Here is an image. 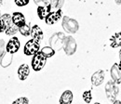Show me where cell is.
I'll return each mask as SVG.
<instances>
[{"mask_svg": "<svg viewBox=\"0 0 121 104\" xmlns=\"http://www.w3.org/2000/svg\"><path fill=\"white\" fill-rule=\"evenodd\" d=\"M17 31H18V27L16 26L15 24H13L10 28L7 29L5 32H6V33H7L8 35H13V34H15L16 33H17Z\"/></svg>", "mask_w": 121, "mask_h": 104, "instance_id": "24", "label": "cell"}, {"mask_svg": "<svg viewBox=\"0 0 121 104\" xmlns=\"http://www.w3.org/2000/svg\"><path fill=\"white\" fill-rule=\"evenodd\" d=\"M61 14H62V12H61L60 9H58L57 11H54V12H50L49 14L48 15V17L45 19L46 23L48 24V25L55 23L56 21H58L61 18Z\"/></svg>", "mask_w": 121, "mask_h": 104, "instance_id": "10", "label": "cell"}, {"mask_svg": "<svg viewBox=\"0 0 121 104\" xmlns=\"http://www.w3.org/2000/svg\"><path fill=\"white\" fill-rule=\"evenodd\" d=\"M12 21L18 28H20L25 24V18L21 12H15L12 15Z\"/></svg>", "mask_w": 121, "mask_h": 104, "instance_id": "12", "label": "cell"}, {"mask_svg": "<svg viewBox=\"0 0 121 104\" xmlns=\"http://www.w3.org/2000/svg\"><path fill=\"white\" fill-rule=\"evenodd\" d=\"M61 25H62V28L65 30V32H67L69 33H75L78 30V22L76 20L70 19L67 16L63 17Z\"/></svg>", "mask_w": 121, "mask_h": 104, "instance_id": "2", "label": "cell"}, {"mask_svg": "<svg viewBox=\"0 0 121 104\" xmlns=\"http://www.w3.org/2000/svg\"><path fill=\"white\" fill-rule=\"evenodd\" d=\"M38 7H46L50 5V0H34Z\"/></svg>", "mask_w": 121, "mask_h": 104, "instance_id": "23", "label": "cell"}, {"mask_svg": "<svg viewBox=\"0 0 121 104\" xmlns=\"http://www.w3.org/2000/svg\"><path fill=\"white\" fill-rule=\"evenodd\" d=\"M94 104H101V103H99V102H95Z\"/></svg>", "mask_w": 121, "mask_h": 104, "instance_id": "33", "label": "cell"}, {"mask_svg": "<svg viewBox=\"0 0 121 104\" xmlns=\"http://www.w3.org/2000/svg\"><path fill=\"white\" fill-rule=\"evenodd\" d=\"M40 52L45 56L47 59L52 57V56L55 54V50H54L51 46H45V47H43Z\"/></svg>", "mask_w": 121, "mask_h": 104, "instance_id": "19", "label": "cell"}, {"mask_svg": "<svg viewBox=\"0 0 121 104\" xmlns=\"http://www.w3.org/2000/svg\"><path fill=\"white\" fill-rule=\"evenodd\" d=\"M12 104H29V100L27 98L25 97H22V98H19L17 99L15 101H13Z\"/></svg>", "mask_w": 121, "mask_h": 104, "instance_id": "25", "label": "cell"}, {"mask_svg": "<svg viewBox=\"0 0 121 104\" xmlns=\"http://www.w3.org/2000/svg\"><path fill=\"white\" fill-rule=\"evenodd\" d=\"M1 17H2V16H1V13H0V18H1Z\"/></svg>", "mask_w": 121, "mask_h": 104, "instance_id": "34", "label": "cell"}, {"mask_svg": "<svg viewBox=\"0 0 121 104\" xmlns=\"http://www.w3.org/2000/svg\"><path fill=\"white\" fill-rule=\"evenodd\" d=\"M31 35H32L33 39L37 42H39L43 39V32L38 25L33 26V28L31 29Z\"/></svg>", "mask_w": 121, "mask_h": 104, "instance_id": "14", "label": "cell"}, {"mask_svg": "<svg viewBox=\"0 0 121 104\" xmlns=\"http://www.w3.org/2000/svg\"><path fill=\"white\" fill-rule=\"evenodd\" d=\"M5 49H6V44L4 40H0V58H2L5 55Z\"/></svg>", "mask_w": 121, "mask_h": 104, "instance_id": "26", "label": "cell"}, {"mask_svg": "<svg viewBox=\"0 0 121 104\" xmlns=\"http://www.w3.org/2000/svg\"><path fill=\"white\" fill-rule=\"evenodd\" d=\"M63 3H64V0H50V6H51V8H58L60 9V8L63 6Z\"/></svg>", "mask_w": 121, "mask_h": 104, "instance_id": "20", "label": "cell"}, {"mask_svg": "<svg viewBox=\"0 0 121 104\" xmlns=\"http://www.w3.org/2000/svg\"><path fill=\"white\" fill-rule=\"evenodd\" d=\"M63 49L66 53V55L70 56L73 55L76 50V42L72 36H65L62 43Z\"/></svg>", "mask_w": 121, "mask_h": 104, "instance_id": "3", "label": "cell"}, {"mask_svg": "<svg viewBox=\"0 0 121 104\" xmlns=\"http://www.w3.org/2000/svg\"><path fill=\"white\" fill-rule=\"evenodd\" d=\"M64 37H65V36H64V34H63V33H58L53 34V35L51 36L50 40H49V43H50V45H51V47H52V48H53V47H55V48L60 49V48H59V46H58V43L62 46Z\"/></svg>", "mask_w": 121, "mask_h": 104, "instance_id": "9", "label": "cell"}, {"mask_svg": "<svg viewBox=\"0 0 121 104\" xmlns=\"http://www.w3.org/2000/svg\"><path fill=\"white\" fill-rule=\"evenodd\" d=\"M118 93H119V88H118L117 85L113 80L112 81H108L106 83L105 94L108 100H110L111 102H114L115 100H117Z\"/></svg>", "mask_w": 121, "mask_h": 104, "instance_id": "1", "label": "cell"}, {"mask_svg": "<svg viewBox=\"0 0 121 104\" xmlns=\"http://www.w3.org/2000/svg\"><path fill=\"white\" fill-rule=\"evenodd\" d=\"M46 62H47V58L41 53V52H37L32 59V67L35 71L38 72L40 70L43 69V67L45 66Z\"/></svg>", "mask_w": 121, "mask_h": 104, "instance_id": "4", "label": "cell"}, {"mask_svg": "<svg viewBox=\"0 0 121 104\" xmlns=\"http://www.w3.org/2000/svg\"><path fill=\"white\" fill-rule=\"evenodd\" d=\"M4 31H6V26H5L4 22L2 21V20H1V18H0V33H2V32H4Z\"/></svg>", "mask_w": 121, "mask_h": 104, "instance_id": "28", "label": "cell"}, {"mask_svg": "<svg viewBox=\"0 0 121 104\" xmlns=\"http://www.w3.org/2000/svg\"><path fill=\"white\" fill-rule=\"evenodd\" d=\"M82 97H83V100H84V101H85L86 103L89 104V103H91V100H92V95H91V90H87V91H85V92L83 93Z\"/></svg>", "mask_w": 121, "mask_h": 104, "instance_id": "22", "label": "cell"}, {"mask_svg": "<svg viewBox=\"0 0 121 104\" xmlns=\"http://www.w3.org/2000/svg\"><path fill=\"white\" fill-rule=\"evenodd\" d=\"M110 74H111V77H112V80L117 84H120L121 83V72L118 68V64L117 63H115L112 67H111V70H110Z\"/></svg>", "mask_w": 121, "mask_h": 104, "instance_id": "7", "label": "cell"}, {"mask_svg": "<svg viewBox=\"0 0 121 104\" xmlns=\"http://www.w3.org/2000/svg\"><path fill=\"white\" fill-rule=\"evenodd\" d=\"M50 9H51V6H46V7H38L37 8V14L40 20H44L48 17V15L50 13Z\"/></svg>", "mask_w": 121, "mask_h": 104, "instance_id": "15", "label": "cell"}, {"mask_svg": "<svg viewBox=\"0 0 121 104\" xmlns=\"http://www.w3.org/2000/svg\"><path fill=\"white\" fill-rule=\"evenodd\" d=\"M20 48V41L18 40L17 37H13L11 38L8 45H6V49H7V52L9 53V54H14L16 53Z\"/></svg>", "mask_w": 121, "mask_h": 104, "instance_id": "6", "label": "cell"}, {"mask_svg": "<svg viewBox=\"0 0 121 104\" xmlns=\"http://www.w3.org/2000/svg\"><path fill=\"white\" fill-rule=\"evenodd\" d=\"M73 93L71 90H65L60 98V104H71L73 101Z\"/></svg>", "mask_w": 121, "mask_h": 104, "instance_id": "13", "label": "cell"}, {"mask_svg": "<svg viewBox=\"0 0 121 104\" xmlns=\"http://www.w3.org/2000/svg\"><path fill=\"white\" fill-rule=\"evenodd\" d=\"M30 0H15V4L19 7H23L26 6L29 3Z\"/></svg>", "mask_w": 121, "mask_h": 104, "instance_id": "27", "label": "cell"}, {"mask_svg": "<svg viewBox=\"0 0 121 104\" xmlns=\"http://www.w3.org/2000/svg\"><path fill=\"white\" fill-rule=\"evenodd\" d=\"M39 50V42L32 39L30 41H28L25 46H24V54L27 56H35Z\"/></svg>", "mask_w": 121, "mask_h": 104, "instance_id": "5", "label": "cell"}, {"mask_svg": "<svg viewBox=\"0 0 121 104\" xmlns=\"http://www.w3.org/2000/svg\"><path fill=\"white\" fill-rule=\"evenodd\" d=\"M1 20H2V21L4 22V24L6 26V30L10 28L14 24L13 21H12V17L9 14H4L1 17Z\"/></svg>", "mask_w": 121, "mask_h": 104, "instance_id": "17", "label": "cell"}, {"mask_svg": "<svg viewBox=\"0 0 121 104\" xmlns=\"http://www.w3.org/2000/svg\"><path fill=\"white\" fill-rule=\"evenodd\" d=\"M104 80V72L103 70H99V71L95 72L91 76V83L95 87L102 85Z\"/></svg>", "mask_w": 121, "mask_h": 104, "instance_id": "8", "label": "cell"}, {"mask_svg": "<svg viewBox=\"0 0 121 104\" xmlns=\"http://www.w3.org/2000/svg\"><path fill=\"white\" fill-rule=\"evenodd\" d=\"M110 41H111V45H110V46H111L112 47H114V48L121 46V32L115 33V34L111 37Z\"/></svg>", "mask_w": 121, "mask_h": 104, "instance_id": "16", "label": "cell"}, {"mask_svg": "<svg viewBox=\"0 0 121 104\" xmlns=\"http://www.w3.org/2000/svg\"><path fill=\"white\" fill-rule=\"evenodd\" d=\"M30 74V68L27 64H22L18 69V76L19 79L22 81H24Z\"/></svg>", "mask_w": 121, "mask_h": 104, "instance_id": "11", "label": "cell"}, {"mask_svg": "<svg viewBox=\"0 0 121 104\" xmlns=\"http://www.w3.org/2000/svg\"><path fill=\"white\" fill-rule=\"evenodd\" d=\"M12 61V54H5L0 60V64L3 66V67H8Z\"/></svg>", "mask_w": 121, "mask_h": 104, "instance_id": "18", "label": "cell"}, {"mask_svg": "<svg viewBox=\"0 0 121 104\" xmlns=\"http://www.w3.org/2000/svg\"><path fill=\"white\" fill-rule=\"evenodd\" d=\"M118 68H119V70H120L121 72V59L119 60V63H118Z\"/></svg>", "mask_w": 121, "mask_h": 104, "instance_id": "30", "label": "cell"}, {"mask_svg": "<svg viewBox=\"0 0 121 104\" xmlns=\"http://www.w3.org/2000/svg\"><path fill=\"white\" fill-rule=\"evenodd\" d=\"M19 31H20V33H21L22 35H24V36H27V35H29L31 33V29L28 24H24L23 26L20 27V28H19Z\"/></svg>", "mask_w": 121, "mask_h": 104, "instance_id": "21", "label": "cell"}, {"mask_svg": "<svg viewBox=\"0 0 121 104\" xmlns=\"http://www.w3.org/2000/svg\"><path fill=\"white\" fill-rule=\"evenodd\" d=\"M118 56H119V59H121V49H120V51H119V54H118Z\"/></svg>", "mask_w": 121, "mask_h": 104, "instance_id": "32", "label": "cell"}, {"mask_svg": "<svg viewBox=\"0 0 121 104\" xmlns=\"http://www.w3.org/2000/svg\"><path fill=\"white\" fill-rule=\"evenodd\" d=\"M115 1H116V3H117V4H118V5L121 4V0H115Z\"/></svg>", "mask_w": 121, "mask_h": 104, "instance_id": "31", "label": "cell"}, {"mask_svg": "<svg viewBox=\"0 0 121 104\" xmlns=\"http://www.w3.org/2000/svg\"><path fill=\"white\" fill-rule=\"evenodd\" d=\"M113 104H121V101L118 100H115V101L113 102Z\"/></svg>", "mask_w": 121, "mask_h": 104, "instance_id": "29", "label": "cell"}]
</instances>
